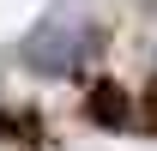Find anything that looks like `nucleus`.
<instances>
[{
	"mask_svg": "<svg viewBox=\"0 0 157 151\" xmlns=\"http://www.w3.org/2000/svg\"><path fill=\"white\" fill-rule=\"evenodd\" d=\"M91 48H97V30L91 24H42L36 37L24 42V60L36 73H73Z\"/></svg>",
	"mask_w": 157,
	"mask_h": 151,
	"instance_id": "1",
	"label": "nucleus"
},
{
	"mask_svg": "<svg viewBox=\"0 0 157 151\" xmlns=\"http://www.w3.org/2000/svg\"><path fill=\"white\" fill-rule=\"evenodd\" d=\"M85 109H91V121H103V127H127V91H121V85H109V79L91 91V103H85Z\"/></svg>",
	"mask_w": 157,
	"mask_h": 151,
	"instance_id": "2",
	"label": "nucleus"
}]
</instances>
